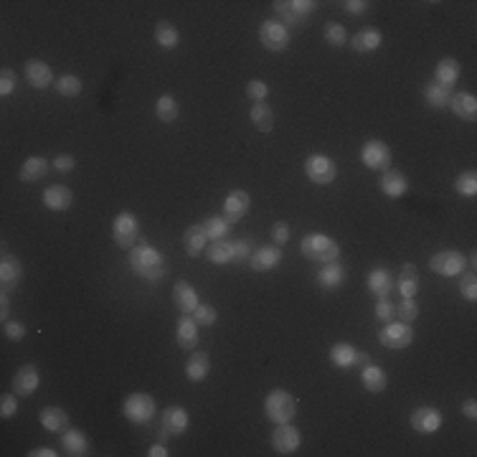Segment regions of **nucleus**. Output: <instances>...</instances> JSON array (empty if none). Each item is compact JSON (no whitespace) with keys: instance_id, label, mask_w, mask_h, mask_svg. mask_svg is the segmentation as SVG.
I'll return each instance as SVG.
<instances>
[{"instance_id":"nucleus-2","label":"nucleus","mask_w":477,"mask_h":457,"mask_svg":"<svg viewBox=\"0 0 477 457\" xmlns=\"http://www.w3.org/2000/svg\"><path fill=\"white\" fill-rule=\"evenodd\" d=\"M252 239H216L206 247V259L211 264H231L252 256Z\"/></svg>"},{"instance_id":"nucleus-18","label":"nucleus","mask_w":477,"mask_h":457,"mask_svg":"<svg viewBox=\"0 0 477 457\" xmlns=\"http://www.w3.org/2000/svg\"><path fill=\"white\" fill-rule=\"evenodd\" d=\"M23 280V267H21V259L13 254H3V262H0V287L3 293H11L21 285Z\"/></svg>"},{"instance_id":"nucleus-59","label":"nucleus","mask_w":477,"mask_h":457,"mask_svg":"<svg viewBox=\"0 0 477 457\" xmlns=\"http://www.w3.org/2000/svg\"><path fill=\"white\" fill-rule=\"evenodd\" d=\"M30 457H56V450H51V447H36V450L28 452Z\"/></svg>"},{"instance_id":"nucleus-8","label":"nucleus","mask_w":477,"mask_h":457,"mask_svg":"<svg viewBox=\"0 0 477 457\" xmlns=\"http://www.w3.org/2000/svg\"><path fill=\"white\" fill-rule=\"evenodd\" d=\"M315 11V3L310 0H277L274 13L279 16V23L284 26H300Z\"/></svg>"},{"instance_id":"nucleus-51","label":"nucleus","mask_w":477,"mask_h":457,"mask_svg":"<svg viewBox=\"0 0 477 457\" xmlns=\"http://www.w3.org/2000/svg\"><path fill=\"white\" fill-rule=\"evenodd\" d=\"M266 91H269V89H266V84L262 79H252L247 84V97L252 99L254 104H257V102H264V99H266Z\"/></svg>"},{"instance_id":"nucleus-42","label":"nucleus","mask_w":477,"mask_h":457,"mask_svg":"<svg viewBox=\"0 0 477 457\" xmlns=\"http://www.w3.org/2000/svg\"><path fill=\"white\" fill-rule=\"evenodd\" d=\"M229 221L224 219V216H208V219L203 221V229H206V237L211 239V242H216V239H226V234H229Z\"/></svg>"},{"instance_id":"nucleus-58","label":"nucleus","mask_w":477,"mask_h":457,"mask_svg":"<svg viewBox=\"0 0 477 457\" xmlns=\"http://www.w3.org/2000/svg\"><path fill=\"white\" fill-rule=\"evenodd\" d=\"M462 414H465L467 419H477V402L475 399H467V402L462 404Z\"/></svg>"},{"instance_id":"nucleus-25","label":"nucleus","mask_w":477,"mask_h":457,"mask_svg":"<svg viewBox=\"0 0 477 457\" xmlns=\"http://www.w3.org/2000/svg\"><path fill=\"white\" fill-rule=\"evenodd\" d=\"M38 422H41L43 429H49L54 434H64L69 429V414L61 407H43Z\"/></svg>"},{"instance_id":"nucleus-4","label":"nucleus","mask_w":477,"mask_h":457,"mask_svg":"<svg viewBox=\"0 0 477 457\" xmlns=\"http://www.w3.org/2000/svg\"><path fill=\"white\" fill-rule=\"evenodd\" d=\"M264 412L274 424H287L297 414V399L284 389H272L264 399Z\"/></svg>"},{"instance_id":"nucleus-60","label":"nucleus","mask_w":477,"mask_h":457,"mask_svg":"<svg viewBox=\"0 0 477 457\" xmlns=\"http://www.w3.org/2000/svg\"><path fill=\"white\" fill-rule=\"evenodd\" d=\"M147 455H150V457H168V450H165L163 445H152Z\"/></svg>"},{"instance_id":"nucleus-46","label":"nucleus","mask_w":477,"mask_h":457,"mask_svg":"<svg viewBox=\"0 0 477 457\" xmlns=\"http://www.w3.org/2000/svg\"><path fill=\"white\" fill-rule=\"evenodd\" d=\"M322 38H325L330 46H343V43L348 41V33H345V28L340 23L330 21V23H325V28H322Z\"/></svg>"},{"instance_id":"nucleus-37","label":"nucleus","mask_w":477,"mask_h":457,"mask_svg":"<svg viewBox=\"0 0 477 457\" xmlns=\"http://www.w3.org/2000/svg\"><path fill=\"white\" fill-rule=\"evenodd\" d=\"M249 117H252L254 128L259 130V132H272L274 128V112L272 107L266 102H257L252 107V112H249Z\"/></svg>"},{"instance_id":"nucleus-11","label":"nucleus","mask_w":477,"mask_h":457,"mask_svg":"<svg viewBox=\"0 0 477 457\" xmlns=\"http://www.w3.org/2000/svg\"><path fill=\"white\" fill-rule=\"evenodd\" d=\"M361 163L371 171H388L391 165V147L383 140H369L361 147Z\"/></svg>"},{"instance_id":"nucleus-6","label":"nucleus","mask_w":477,"mask_h":457,"mask_svg":"<svg viewBox=\"0 0 477 457\" xmlns=\"http://www.w3.org/2000/svg\"><path fill=\"white\" fill-rule=\"evenodd\" d=\"M122 412H125V417L133 422V424H147V422L155 417L157 407H155V399H152V396L138 391V394L127 396L125 404H122Z\"/></svg>"},{"instance_id":"nucleus-31","label":"nucleus","mask_w":477,"mask_h":457,"mask_svg":"<svg viewBox=\"0 0 477 457\" xmlns=\"http://www.w3.org/2000/svg\"><path fill=\"white\" fill-rule=\"evenodd\" d=\"M208 371H211V359H208V354H206V351H193L186 363V376L198 384V381H203V378L208 376Z\"/></svg>"},{"instance_id":"nucleus-56","label":"nucleus","mask_w":477,"mask_h":457,"mask_svg":"<svg viewBox=\"0 0 477 457\" xmlns=\"http://www.w3.org/2000/svg\"><path fill=\"white\" fill-rule=\"evenodd\" d=\"M343 6L351 16H358V13H363L366 8H369V3H366V0H348V3H343Z\"/></svg>"},{"instance_id":"nucleus-40","label":"nucleus","mask_w":477,"mask_h":457,"mask_svg":"<svg viewBox=\"0 0 477 457\" xmlns=\"http://www.w3.org/2000/svg\"><path fill=\"white\" fill-rule=\"evenodd\" d=\"M391 274L386 272V269L376 267L374 272L369 274V290L376 295V298H388V293H391Z\"/></svg>"},{"instance_id":"nucleus-52","label":"nucleus","mask_w":477,"mask_h":457,"mask_svg":"<svg viewBox=\"0 0 477 457\" xmlns=\"http://www.w3.org/2000/svg\"><path fill=\"white\" fill-rule=\"evenodd\" d=\"M16 86H18L16 74H13L11 69H3V72H0V94H3V97H11L13 91H16Z\"/></svg>"},{"instance_id":"nucleus-43","label":"nucleus","mask_w":477,"mask_h":457,"mask_svg":"<svg viewBox=\"0 0 477 457\" xmlns=\"http://www.w3.org/2000/svg\"><path fill=\"white\" fill-rule=\"evenodd\" d=\"M56 91L61 97H77V94H82V79L77 74H64L56 79Z\"/></svg>"},{"instance_id":"nucleus-54","label":"nucleus","mask_w":477,"mask_h":457,"mask_svg":"<svg viewBox=\"0 0 477 457\" xmlns=\"http://www.w3.org/2000/svg\"><path fill=\"white\" fill-rule=\"evenodd\" d=\"M3 330H6V338H11V341H23L26 338V325L21 320H8V323H3Z\"/></svg>"},{"instance_id":"nucleus-10","label":"nucleus","mask_w":477,"mask_h":457,"mask_svg":"<svg viewBox=\"0 0 477 457\" xmlns=\"http://www.w3.org/2000/svg\"><path fill=\"white\" fill-rule=\"evenodd\" d=\"M414 341V330L409 328V323H388L383 330H378V343L388 351H404Z\"/></svg>"},{"instance_id":"nucleus-9","label":"nucleus","mask_w":477,"mask_h":457,"mask_svg":"<svg viewBox=\"0 0 477 457\" xmlns=\"http://www.w3.org/2000/svg\"><path fill=\"white\" fill-rule=\"evenodd\" d=\"M429 267H432L434 274H442V277H457L467 267V259L465 254H459L454 249H442L429 259Z\"/></svg>"},{"instance_id":"nucleus-49","label":"nucleus","mask_w":477,"mask_h":457,"mask_svg":"<svg viewBox=\"0 0 477 457\" xmlns=\"http://www.w3.org/2000/svg\"><path fill=\"white\" fill-rule=\"evenodd\" d=\"M193 320L201 325V328H208V325L216 323V310H213L211 305H201L193 310Z\"/></svg>"},{"instance_id":"nucleus-3","label":"nucleus","mask_w":477,"mask_h":457,"mask_svg":"<svg viewBox=\"0 0 477 457\" xmlns=\"http://www.w3.org/2000/svg\"><path fill=\"white\" fill-rule=\"evenodd\" d=\"M300 252L305 259H310V262L330 264V262H338L340 244L332 237H325V234H308V237L302 239Z\"/></svg>"},{"instance_id":"nucleus-12","label":"nucleus","mask_w":477,"mask_h":457,"mask_svg":"<svg viewBox=\"0 0 477 457\" xmlns=\"http://www.w3.org/2000/svg\"><path fill=\"white\" fill-rule=\"evenodd\" d=\"M259 41L266 51L279 54V51H284L287 43H290V30L284 28V23H279V21H264V23L259 26Z\"/></svg>"},{"instance_id":"nucleus-39","label":"nucleus","mask_w":477,"mask_h":457,"mask_svg":"<svg viewBox=\"0 0 477 457\" xmlns=\"http://www.w3.org/2000/svg\"><path fill=\"white\" fill-rule=\"evenodd\" d=\"M178 41H181V33H178V28L173 23L160 21V23L155 26V43L160 46V49H165V51L176 49Z\"/></svg>"},{"instance_id":"nucleus-50","label":"nucleus","mask_w":477,"mask_h":457,"mask_svg":"<svg viewBox=\"0 0 477 457\" xmlns=\"http://www.w3.org/2000/svg\"><path fill=\"white\" fill-rule=\"evenodd\" d=\"M393 315H396V305L388 298H378V303H376V317L383 320V323H391Z\"/></svg>"},{"instance_id":"nucleus-33","label":"nucleus","mask_w":477,"mask_h":457,"mask_svg":"<svg viewBox=\"0 0 477 457\" xmlns=\"http://www.w3.org/2000/svg\"><path fill=\"white\" fill-rule=\"evenodd\" d=\"M61 445H64V450L72 457L89 455V439L84 437V432H79V429H69V432L61 434Z\"/></svg>"},{"instance_id":"nucleus-23","label":"nucleus","mask_w":477,"mask_h":457,"mask_svg":"<svg viewBox=\"0 0 477 457\" xmlns=\"http://www.w3.org/2000/svg\"><path fill=\"white\" fill-rule=\"evenodd\" d=\"M26 79H28L30 86H36V89H46V86L54 84V72L49 69L46 61L28 59V64H26Z\"/></svg>"},{"instance_id":"nucleus-44","label":"nucleus","mask_w":477,"mask_h":457,"mask_svg":"<svg viewBox=\"0 0 477 457\" xmlns=\"http://www.w3.org/2000/svg\"><path fill=\"white\" fill-rule=\"evenodd\" d=\"M454 191H457L459 196H467V198H472V196L477 193V173L475 171L459 173L457 181H454Z\"/></svg>"},{"instance_id":"nucleus-29","label":"nucleus","mask_w":477,"mask_h":457,"mask_svg":"<svg viewBox=\"0 0 477 457\" xmlns=\"http://www.w3.org/2000/svg\"><path fill=\"white\" fill-rule=\"evenodd\" d=\"M51 171V163L46 158H41V155H33V158H28L23 165H21V171H18V181L23 183H36L41 181L46 173Z\"/></svg>"},{"instance_id":"nucleus-30","label":"nucleus","mask_w":477,"mask_h":457,"mask_svg":"<svg viewBox=\"0 0 477 457\" xmlns=\"http://www.w3.org/2000/svg\"><path fill=\"white\" fill-rule=\"evenodd\" d=\"M361 384L366 391H371V394H381V391L386 389L388 378H386V371L381 368V366H363L361 368Z\"/></svg>"},{"instance_id":"nucleus-61","label":"nucleus","mask_w":477,"mask_h":457,"mask_svg":"<svg viewBox=\"0 0 477 457\" xmlns=\"http://www.w3.org/2000/svg\"><path fill=\"white\" fill-rule=\"evenodd\" d=\"M371 356L369 354H356V366H369Z\"/></svg>"},{"instance_id":"nucleus-19","label":"nucleus","mask_w":477,"mask_h":457,"mask_svg":"<svg viewBox=\"0 0 477 457\" xmlns=\"http://www.w3.org/2000/svg\"><path fill=\"white\" fill-rule=\"evenodd\" d=\"M411 427L422 434H434L442 427V412L434 407H419L411 412Z\"/></svg>"},{"instance_id":"nucleus-27","label":"nucleus","mask_w":477,"mask_h":457,"mask_svg":"<svg viewBox=\"0 0 477 457\" xmlns=\"http://www.w3.org/2000/svg\"><path fill=\"white\" fill-rule=\"evenodd\" d=\"M206 242H208V237H206L203 224L188 226L186 234H183V249H186L188 256L203 254V252H206Z\"/></svg>"},{"instance_id":"nucleus-32","label":"nucleus","mask_w":477,"mask_h":457,"mask_svg":"<svg viewBox=\"0 0 477 457\" xmlns=\"http://www.w3.org/2000/svg\"><path fill=\"white\" fill-rule=\"evenodd\" d=\"M457 79H459V61L452 59V56L439 59V64H437L434 69V81H439L442 86H449V89H452V86L457 84Z\"/></svg>"},{"instance_id":"nucleus-16","label":"nucleus","mask_w":477,"mask_h":457,"mask_svg":"<svg viewBox=\"0 0 477 457\" xmlns=\"http://www.w3.org/2000/svg\"><path fill=\"white\" fill-rule=\"evenodd\" d=\"M249 206H252V198H249L247 191L242 188L231 191L224 201V219L229 221V224H239V221L247 216Z\"/></svg>"},{"instance_id":"nucleus-36","label":"nucleus","mask_w":477,"mask_h":457,"mask_svg":"<svg viewBox=\"0 0 477 457\" xmlns=\"http://www.w3.org/2000/svg\"><path fill=\"white\" fill-rule=\"evenodd\" d=\"M178 115H181V104H178V99L173 97V94H163V97H157L155 102V117L160 122H176Z\"/></svg>"},{"instance_id":"nucleus-20","label":"nucleus","mask_w":477,"mask_h":457,"mask_svg":"<svg viewBox=\"0 0 477 457\" xmlns=\"http://www.w3.org/2000/svg\"><path fill=\"white\" fill-rule=\"evenodd\" d=\"M38 384H41V376H38V368L33 363L21 366L13 376V391L18 396H30L38 389Z\"/></svg>"},{"instance_id":"nucleus-38","label":"nucleus","mask_w":477,"mask_h":457,"mask_svg":"<svg viewBox=\"0 0 477 457\" xmlns=\"http://www.w3.org/2000/svg\"><path fill=\"white\" fill-rule=\"evenodd\" d=\"M343 282H345V269L335 262L325 264V269H320V274H318V285L322 290H338Z\"/></svg>"},{"instance_id":"nucleus-35","label":"nucleus","mask_w":477,"mask_h":457,"mask_svg":"<svg viewBox=\"0 0 477 457\" xmlns=\"http://www.w3.org/2000/svg\"><path fill=\"white\" fill-rule=\"evenodd\" d=\"M381 41H383V36H381L378 30H374V28L358 30L356 36L351 38L353 51H358V54H369V51H376L381 46Z\"/></svg>"},{"instance_id":"nucleus-45","label":"nucleus","mask_w":477,"mask_h":457,"mask_svg":"<svg viewBox=\"0 0 477 457\" xmlns=\"http://www.w3.org/2000/svg\"><path fill=\"white\" fill-rule=\"evenodd\" d=\"M396 315L401 317V323H414L419 317L417 298H401V303L396 305Z\"/></svg>"},{"instance_id":"nucleus-14","label":"nucleus","mask_w":477,"mask_h":457,"mask_svg":"<svg viewBox=\"0 0 477 457\" xmlns=\"http://www.w3.org/2000/svg\"><path fill=\"white\" fill-rule=\"evenodd\" d=\"M188 427V414L183 407H168L160 412V439L170 434H183Z\"/></svg>"},{"instance_id":"nucleus-57","label":"nucleus","mask_w":477,"mask_h":457,"mask_svg":"<svg viewBox=\"0 0 477 457\" xmlns=\"http://www.w3.org/2000/svg\"><path fill=\"white\" fill-rule=\"evenodd\" d=\"M8 312H11V300H8V293L0 295V320L8 323Z\"/></svg>"},{"instance_id":"nucleus-13","label":"nucleus","mask_w":477,"mask_h":457,"mask_svg":"<svg viewBox=\"0 0 477 457\" xmlns=\"http://www.w3.org/2000/svg\"><path fill=\"white\" fill-rule=\"evenodd\" d=\"M300 445H302V432L297 427H292L290 422H287V424H277V429L272 432L274 452H279V455H292Z\"/></svg>"},{"instance_id":"nucleus-34","label":"nucleus","mask_w":477,"mask_h":457,"mask_svg":"<svg viewBox=\"0 0 477 457\" xmlns=\"http://www.w3.org/2000/svg\"><path fill=\"white\" fill-rule=\"evenodd\" d=\"M399 293H401V298H417V293H419V272H417V267L411 262H406L404 267H401V272H399Z\"/></svg>"},{"instance_id":"nucleus-55","label":"nucleus","mask_w":477,"mask_h":457,"mask_svg":"<svg viewBox=\"0 0 477 457\" xmlns=\"http://www.w3.org/2000/svg\"><path fill=\"white\" fill-rule=\"evenodd\" d=\"M272 242L277 247H284V244L290 242V226H287V221H277L272 226Z\"/></svg>"},{"instance_id":"nucleus-7","label":"nucleus","mask_w":477,"mask_h":457,"mask_svg":"<svg viewBox=\"0 0 477 457\" xmlns=\"http://www.w3.org/2000/svg\"><path fill=\"white\" fill-rule=\"evenodd\" d=\"M305 176H308L315 186H327V183H332L338 178V163L332 158H327V155H320V152H318V155H310V158L305 160Z\"/></svg>"},{"instance_id":"nucleus-22","label":"nucleus","mask_w":477,"mask_h":457,"mask_svg":"<svg viewBox=\"0 0 477 457\" xmlns=\"http://www.w3.org/2000/svg\"><path fill=\"white\" fill-rule=\"evenodd\" d=\"M279 262H282V249H279L277 244H272V247H259V249H254L252 256H249V264H252V269H257V272H269V269H274Z\"/></svg>"},{"instance_id":"nucleus-21","label":"nucleus","mask_w":477,"mask_h":457,"mask_svg":"<svg viewBox=\"0 0 477 457\" xmlns=\"http://www.w3.org/2000/svg\"><path fill=\"white\" fill-rule=\"evenodd\" d=\"M378 188H381V193H386L388 198H401V196L409 191V181H406V176L401 171L388 168V171L381 173Z\"/></svg>"},{"instance_id":"nucleus-24","label":"nucleus","mask_w":477,"mask_h":457,"mask_svg":"<svg viewBox=\"0 0 477 457\" xmlns=\"http://www.w3.org/2000/svg\"><path fill=\"white\" fill-rule=\"evenodd\" d=\"M173 303H176V308L181 312L191 315V312L198 308V293L193 290V285H191V282L178 280L176 287H173Z\"/></svg>"},{"instance_id":"nucleus-41","label":"nucleus","mask_w":477,"mask_h":457,"mask_svg":"<svg viewBox=\"0 0 477 457\" xmlns=\"http://www.w3.org/2000/svg\"><path fill=\"white\" fill-rule=\"evenodd\" d=\"M356 348L351 346V343H335V346L330 348V361L332 366H338V368H351V366H356Z\"/></svg>"},{"instance_id":"nucleus-15","label":"nucleus","mask_w":477,"mask_h":457,"mask_svg":"<svg viewBox=\"0 0 477 457\" xmlns=\"http://www.w3.org/2000/svg\"><path fill=\"white\" fill-rule=\"evenodd\" d=\"M201 325L193 320V315H186L183 312L181 317H178V323H176V343L178 348H183V351H193V348H198V333Z\"/></svg>"},{"instance_id":"nucleus-53","label":"nucleus","mask_w":477,"mask_h":457,"mask_svg":"<svg viewBox=\"0 0 477 457\" xmlns=\"http://www.w3.org/2000/svg\"><path fill=\"white\" fill-rule=\"evenodd\" d=\"M51 168L59 173H69L77 168V158L74 155H69V152H61V155H56L54 160H51Z\"/></svg>"},{"instance_id":"nucleus-17","label":"nucleus","mask_w":477,"mask_h":457,"mask_svg":"<svg viewBox=\"0 0 477 457\" xmlns=\"http://www.w3.org/2000/svg\"><path fill=\"white\" fill-rule=\"evenodd\" d=\"M449 110L454 117H459L462 122H475L477 120V97L470 91H454L449 97Z\"/></svg>"},{"instance_id":"nucleus-28","label":"nucleus","mask_w":477,"mask_h":457,"mask_svg":"<svg viewBox=\"0 0 477 457\" xmlns=\"http://www.w3.org/2000/svg\"><path fill=\"white\" fill-rule=\"evenodd\" d=\"M422 97L424 102L432 107V110H442V107H447L449 104V97H452V89L449 86H442L439 81H427L422 89Z\"/></svg>"},{"instance_id":"nucleus-5","label":"nucleus","mask_w":477,"mask_h":457,"mask_svg":"<svg viewBox=\"0 0 477 457\" xmlns=\"http://www.w3.org/2000/svg\"><path fill=\"white\" fill-rule=\"evenodd\" d=\"M138 237H140L138 216L130 211L117 213L115 221H112V239H115L117 247L120 249H133L135 244H138Z\"/></svg>"},{"instance_id":"nucleus-26","label":"nucleus","mask_w":477,"mask_h":457,"mask_svg":"<svg viewBox=\"0 0 477 457\" xmlns=\"http://www.w3.org/2000/svg\"><path fill=\"white\" fill-rule=\"evenodd\" d=\"M72 201H74V193L67 186H61V183H54V186H49V188L43 191V203H46V208H51V211H67V208L72 206Z\"/></svg>"},{"instance_id":"nucleus-48","label":"nucleus","mask_w":477,"mask_h":457,"mask_svg":"<svg viewBox=\"0 0 477 457\" xmlns=\"http://www.w3.org/2000/svg\"><path fill=\"white\" fill-rule=\"evenodd\" d=\"M16 412H18V394L13 391V394L0 396V417H3V419H11V417H16Z\"/></svg>"},{"instance_id":"nucleus-1","label":"nucleus","mask_w":477,"mask_h":457,"mask_svg":"<svg viewBox=\"0 0 477 457\" xmlns=\"http://www.w3.org/2000/svg\"><path fill=\"white\" fill-rule=\"evenodd\" d=\"M127 262L133 267V272L138 277H142L145 282H160L165 277V259L163 254L150 247V244H140V247H133L130 254H127Z\"/></svg>"},{"instance_id":"nucleus-47","label":"nucleus","mask_w":477,"mask_h":457,"mask_svg":"<svg viewBox=\"0 0 477 457\" xmlns=\"http://www.w3.org/2000/svg\"><path fill=\"white\" fill-rule=\"evenodd\" d=\"M459 293H462V298L465 300H470V303H475L477 300V274H475V269H470V272L462 274Z\"/></svg>"}]
</instances>
